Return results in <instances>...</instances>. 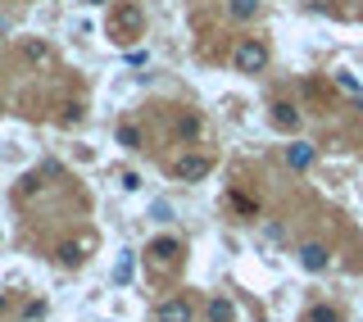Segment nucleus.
Returning <instances> with one entry per match:
<instances>
[{
    "mask_svg": "<svg viewBox=\"0 0 363 322\" xmlns=\"http://www.w3.org/2000/svg\"><path fill=\"white\" fill-rule=\"evenodd\" d=\"M209 322H236L232 300H214V304H209Z\"/></svg>",
    "mask_w": 363,
    "mask_h": 322,
    "instance_id": "8",
    "label": "nucleus"
},
{
    "mask_svg": "<svg viewBox=\"0 0 363 322\" xmlns=\"http://www.w3.org/2000/svg\"><path fill=\"white\" fill-rule=\"evenodd\" d=\"M273 118H277V127H300V113H295L291 105H286V100H277V105H273Z\"/></svg>",
    "mask_w": 363,
    "mask_h": 322,
    "instance_id": "6",
    "label": "nucleus"
},
{
    "mask_svg": "<svg viewBox=\"0 0 363 322\" xmlns=\"http://www.w3.org/2000/svg\"><path fill=\"white\" fill-rule=\"evenodd\" d=\"M309 322H341V318L331 314V309H313V314H309Z\"/></svg>",
    "mask_w": 363,
    "mask_h": 322,
    "instance_id": "13",
    "label": "nucleus"
},
{
    "mask_svg": "<svg viewBox=\"0 0 363 322\" xmlns=\"http://www.w3.org/2000/svg\"><path fill=\"white\" fill-rule=\"evenodd\" d=\"M177 132H182L186 141H196V136H200V118H182V122H177Z\"/></svg>",
    "mask_w": 363,
    "mask_h": 322,
    "instance_id": "11",
    "label": "nucleus"
},
{
    "mask_svg": "<svg viewBox=\"0 0 363 322\" xmlns=\"http://www.w3.org/2000/svg\"><path fill=\"white\" fill-rule=\"evenodd\" d=\"M0 109H5V105H0Z\"/></svg>",
    "mask_w": 363,
    "mask_h": 322,
    "instance_id": "15",
    "label": "nucleus"
},
{
    "mask_svg": "<svg viewBox=\"0 0 363 322\" xmlns=\"http://www.w3.org/2000/svg\"><path fill=\"white\" fill-rule=\"evenodd\" d=\"M196 314H191V304L186 300H164L159 304V322H191Z\"/></svg>",
    "mask_w": 363,
    "mask_h": 322,
    "instance_id": "5",
    "label": "nucleus"
},
{
    "mask_svg": "<svg viewBox=\"0 0 363 322\" xmlns=\"http://www.w3.org/2000/svg\"><path fill=\"white\" fill-rule=\"evenodd\" d=\"M5 304H9V295H5V290H0V309H5Z\"/></svg>",
    "mask_w": 363,
    "mask_h": 322,
    "instance_id": "14",
    "label": "nucleus"
},
{
    "mask_svg": "<svg viewBox=\"0 0 363 322\" xmlns=\"http://www.w3.org/2000/svg\"><path fill=\"white\" fill-rule=\"evenodd\" d=\"M150 254H155L159 263H168V259H173V254H182V245L173 241V236H159V241L150 245Z\"/></svg>",
    "mask_w": 363,
    "mask_h": 322,
    "instance_id": "7",
    "label": "nucleus"
},
{
    "mask_svg": "<svg viewBox=\"0 0 363 322\" xmlns=\"http://www.w3.org/2000/svg\"><path fill=\"white\" fill-rule=\"evenodd\" d=\"M118 141H123V146H128V150H137V146H141L137 127H118Z\"/></svg>",
    "mask_w": 363,
    "mask_h": 322,
    "instance_id": "12",
    "label": "nucleus"
},
{
    "mask_svg": "<svg viewBox=\"0 0 363 322\" xmlns=\"http://www.w3.org/2000/svg\"><path fill=\"white\" fill-rule=\"evenodd\" d=\"M232 64H236V73H263L268 69V46L254 41V36H245V41H236Z\"/></svg>",
    "mask_w": 363,
    "mask_h": 322,
    "instance_id": "2",
    "label": "nucleus"
},
{
    "mask_svg": "<svg viewBox=\"0 0 363 322\" xmlns=\"http://www.w3.org/2000/svg\"><path fill=\"white\" fill-rule=\"evenodd\" d=\"M227 14L245 23V18H254V14H259V0H232V5H227Z\"/></svg>",
    "mask_w": 363,
    "mask_h": 322,
    "instance_id": "9",
    "label": "nucleus"
},
{
    "mask_svg": "<svg viewBox=\"0 0 363 322\" xmlns=\"http://www.w3.org/2000/svg\"><path fill=\"white\" fill-rule=\"evenodd\" d=\"M286 159H291V168H309V164H313V150H309V146H295Z\"/></svg>",
    "mask_w": 363,
    "mask_h": 322,
    "instance_id": "10",
    "label": "nucleus"
},
{
    "mask_svg": "<svg viewBox=\"0 0 363 322\" xmlns=\"http://www.w3.org/2000/svg\"><path fill=\"white\" fill-rule=\"evenodd\" d=\"M300 263H304V268H309V272H327V263H331V254H327V245H318V241H309V245H304V250H300Z\"/></svg>",
    "mask_w": 363,
    "mask_h": 322,
    "instance_id": "4",
    "label": "nucleus"
},
{
    "mask_svg": "<svg viewBox=\"0 0 363 322\" xmlns=\"http://www.w3.org/2000/svg\"><path fill=\"white\" fill-rule=\"evenodd\" d=\"M209 168H214V164H209L205 155H182L173 173H177V182H205V177H209Z\"/></svg>",
    "mask_w": 363,
    "mask_h": 322,
    "instance_id": "3",
    "label": "nucleus"
},
{
    "mask_svg": "<svg viewBox=\"0 0 363 322\" xmlns=\"http://www.w3.org/2000/svg\"><path fill=\"white\" fill-rule=\"evenodd\" d=\"M104 32H109V41L132 46L141 32H146V14H141V5H132V0H118V5L109 9V23H104Z\"/></svg>",
    "mask_w": 363,
    "mask_h": 322,
    "instance_id": "1",
    "label": "nucleus"
}]
</instances>
